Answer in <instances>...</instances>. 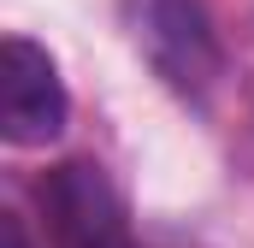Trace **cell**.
Wrapping results in <instances>:
<instances>
[{"label": "cell", "instance_id": "6da1fadb", "mask_svg": "<svg viewBox=\"0 0 254 248\" xmlns=\"http://www.w3.org/2000/svg\"><path fill=\"white\" fill-rule=\"evenodd\" d=\"M0 130L12 148H42L65 130V83L30 36H6L0 48Z\"/></svg>", "mask_w": 254, "mask_h": 248}, {"label": "cell", "instance_id": "3957f363", "mask_svg": "<svg viewBox=\"0 0 254 248\" xmlns=\"http://www.w3.org/2000/svg\"><path fill=\"white\" fill-rule=\"evenodd\" d=\"M142 48L148 60L160 65L178 89H201L213 71H219V54H213V36L195 12V0H148L142 6Z\"/></svg>", "mask_w": 254, "mask_h": 248}, {"label": "cell", "instance_id": "5b68a950", "mask_svg": "<svg viewBox=\"0 0 254 248\" xmlns=\"http://www.w3.org/2000/svg\"><path fill=\"white\" fill-rule=\"evenodd\" d=\"M130 248H136V243H130Z\"/></svg>", "mask_w": 254, "mask_h": 248}, {"label": "cell", "instance_id": "7a4b0ae2", "mask_svg": "<svg viewBox=\"0 0 254 248\" xmlns=\"http://www.w3.org/2000/svg\"><path fill=\"white\" fill-rule=\"evenodd\" d=\"M42 213H48L54 248H130L125 207L101 178V166L89 160H71L42 184Z\"/></svg>", "mask_w": 254, "mask_h": 248}, {"label": "cell", "instance_id": "277c9868", "mask_svg": "<svg viewBox=\"0 0 254 248\" xmlns=\"http://www.w3.org/2000/svg\"><path fill=\"white\" fill-rule=\"evenodd\" d=\"M0 231H6V248H24V225H18V219H12V213H6V219H0Z\"/></svg>", "mask_w": 254, "mask_h": 248}]
</instances>
